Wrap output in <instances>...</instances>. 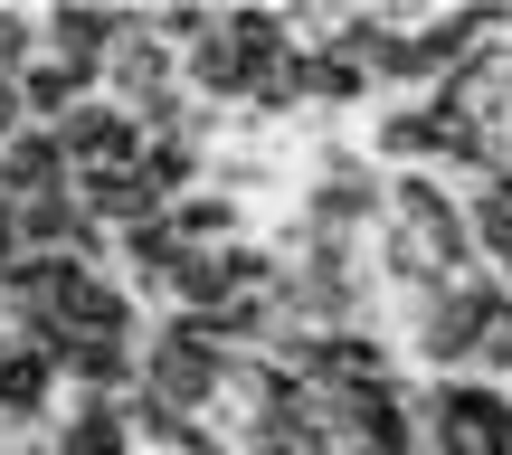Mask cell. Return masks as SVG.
I'll return each instance as SVG.
<instances>
[{"label":"cell","instance_id":"8992f818","mask_svg":"<svg viewBox=\"0 0 512 455\" xmlns=\"http://www.w3.org/2000/svg\"><path fill=\"white\" fill-rule=\"evenodd\" d=\"M48 399V351H10L0 361V408H38Z\"/></svg>","mask_w":512,"mask_h":455},{"label":"cell","instance_id":"3957f363","mask_svg":"<svg viewBox=\"0 0 512 455\" xmlns=\"http://www.w3.org/2000/svg\"><path fill=\"white\" fill-rule=\"evenodd\" d=\"M57 171H67V143H57V133H19L10 162H0V190H10L19 209H29V200H57Z\"/></svg>","mask_w":512,"mask_h":455},{"label":"cell","instance_id":"9c48e42d","mask_svg":"<svg viewBox=\"0 0 512 455\" xmlns=\"http://www.w3.org/2000/svg\"><path fill=\"white\" fill-rule=\"evenodd\" d=\"M475 351H484V361H512V304L484 313V342H475Z\"/></svg>","mask_w":512,"mask_h":455},{"label":"cell","instance_id":"6da1fadb","mask_svg":"<svg viewBox=\"0 0 512 455\" xmlns=\"http://www.w3.org/2000/svg\"><path fill=\"white\" fill-rule=\"evenodd\" d=\"M437 446L446 455H512V408L494 389H446L437 399Z\"/></svg>","mask_w":512,"mask_h":455},{"label":"cell","instance_id":"7c38bea8","mask_svg":"<svg viewBox=\"0 0 512 455\" xmlns=\"http://www.w3.org/2000/svg\"><path fill=\"white\" fill-rule=\"evenodd\" d=\"M475 228H484V237H494V256H512V209H503V200H494V209H484V219H475Z\"/></svg>","mask_w":512,"mask_h":455},{"label":"cell","instance_id":"ba28073f","mask_svg":"<svg viewBox=\"0 0 512 455\" xmlns=\"http://www.w3.org/2000/svg\"><path fill=\"white\" fill-rule=\"evenodd\" d=\"M219 228H228V209H219V200H190L181 219H171V237H219Z\"/></svg>","mask_w":512,"mask_h":455},{"label":"cell","instance_id":"7a4b0ae2","mask_svg":"<svg viewBox=\"0 0 512 455\" xmlns=\"http://www.w3.org/2000/svg\"><path fill=\"white\" fill-rule=\"evenodd\" d=\"M57 143L76 152V171H86V181H114V171L143 162V143H133V114H114V105H76Z\"/></svg>","mask_w":512,"mask_h":455},{"label":"cell","instance_id":"8fae6325","mask_svg":"<svg viewBox=\"0 0 512 455\" xmlns=\"http://www.w3.org/2000/svg\"><path fill=\"white\" fill-rule=\"evenodd\" d=\"M19 105H29V95H19V86H10V76H0V152H10V143H19Z\"/></svg>","mask_w":512,"mask_h":455},{"label":"cell","instance_id":"30bf717a","mask_svg":"<svg viewBox=\"0 0 512 455\" xmlns=\"http://www.w3.org/2000/svg\"><path fill=\"white\" fill-rule=\"evenodd\" d=\"M124 86H133V95H162V57L133 48V57H124Z\"/></svg>","mask_w":512,"mask_h":455},{"label":"cell","instance_id":"52a82bcc","mask_svg":"<svg viewBox=\"0 0 512 455\" xmlns=\"http://www.w3.org/2000/svg\"><path fill=\"white\" fill-rule=\"evenodd\" d=\"M19 95H29V105H76V95H86V67L48 57V67H29V76H19Z\"/></svg>","mask_w":512,"mask_h":455},{"label":"cell","instance_id":"5b68a950","mask_svg":"<svg viewBox=\"0 0 512 455\" xmlns=\"http://www.w3.org/2000/svg\"><path fill=\"white\" fill-rule=\"evenodd\" d=\"M57 48H67V67H86V76H95V57L114 48V19H95V10H67V19H57Z\"/></svg>","mask_w":512,"mask_h":455},{"label":"cell","instance_id":"4fadbf2b","mask_svg":"<svg viewBox=\"0 0 512 455\" xmlns=\"http://www.w3.org/2000/svg\"><path fill=\"white\" fill-rule=\"evenodd\" d=\"M67 455H114V427H76V446Z\"/></svg>","mask_w":512,"mask_h":455},{"label":"cell","instance_id":"277c9868","mask_svg":"<svg viewBox=\"0 0 512 455\" xmlns=\"http://www.w3.org/2000/svg\"><path fill=\"white\" fill-rule=\"evenodd\" d=\"M209 323H190V332H162V351H152V389L162 399H200L209 389Z\"/></svg>","mask_w":512,"mask_h":455}]
</instances>
